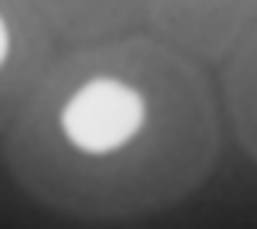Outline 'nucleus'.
Listing matches in <instances>:
<instances>
[{
  "mask_svg": "<svg viewBox=\"0 0 257 229\" xmlns=\"http://www.w3.org/2000/svg\"><path fill=\"white\" fill-rule=\"evenodd\" d=\"M9 47H12V42H9V28H6V23H3V17H0V67H3L6 58H9Z\"/></svg>",
  "mask_w": 257,
  "mask_h": 229,
  "instance_id": "f03ea898",
  "label": "nucleus"
},
{
  "mask_svg": "<svg viewBox=\"0 0 257 229\" xmlns=\"http://www.w3.org/2000/svg\"><path fill=\"white\" fill-rule=\"evenodd\" d=\"M147 102L133 86L116 78H94L80 86L61 111V130L75 149L111 155L139 135Z\"/></svg>",
  "mask_w": 257,
  "mask_h": 229,
  "instance_id": "f257e3e1",
  "label": "nucleus"
}]
</instances>
